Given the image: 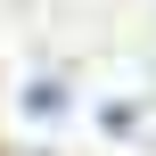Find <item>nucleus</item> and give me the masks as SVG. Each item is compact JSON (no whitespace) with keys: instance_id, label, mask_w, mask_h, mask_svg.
Returning a JSON list of instances; mask_svg holds the SVG:
<instances>
[{"instance_id":"f257e3e1","label":"nucleus","mask_w":156,"mask_h":156,"mask_svg":"<svg viewBox=\"0 0 156 156\" xmlns=\"http://www.w3.org/2000/svg\"><path fill=\"white\" fill-rule=\"evenodd\" d=\"M25 107H33V115H66V90H58V82H33Z\"/></svg>"}]
</instances>
